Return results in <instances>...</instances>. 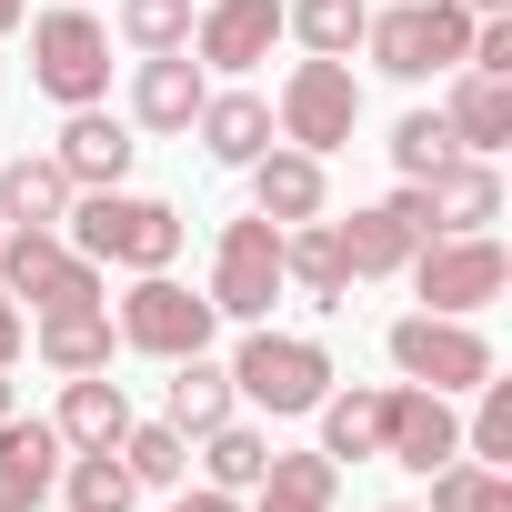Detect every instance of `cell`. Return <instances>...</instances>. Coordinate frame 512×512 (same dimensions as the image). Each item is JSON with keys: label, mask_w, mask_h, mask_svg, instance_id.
<instances>
[{"label": "cell", "mask_w": 512, "mask_h": 512, "mask_svg": "<svg viewBox=\"0 0 512 512\" xmlns=\"http://www.w3.org/2000/svg\"><path fill=\"white\" fill-rule=\"evenodd\" d=\"M61 241L91 251L101 272H171L181 262V211L151 201V191H71Z\"/></svg>", "instance_id": "cell-1"}, {"label": "cell", "mask_w": 512, "mask_h": 512, "mask_svg": "<svg viewBox=\"0 0 512 512\" xmlns=\"http://www.w3.org/2000/svg\"><path fill=\"white\" fill-rule=\"evenodd\" d=\"M362 51H372V71H392V81L462 71V51H472V11H462V0H392V11L362 21Z\"/></svg>", "instance_id": "cell-2"}, {"label": "cell", "mask_w": 512, "mask_h": 512, "mask_svg": "<svg viewBox=\"0 0 512 512\" xmlns=\"http://www.w3.org/2000/svg\"><path fill=\"white\" fill-rule=\"evenodd\" d=\"M31 81H41V101L91 111V101L111 91V21H101V11H81V0L41 11V21H31Z\"/></svg>", "instance_id": "cell-3"}, {"label": "cell", "mask_w": 512, "mask_h": 512, "mask_svg": "<svg viewBox=\"0 0 512 512\" xmlns=\"http://www.w3.org/2000/svg\"><path fill=\"white\" fill-rule=\"evenodd\" d=\"M231 392L251 412H312L332 392V352L312 332H272V322H251V342L231 352Z\"/></svg>", "instance_id": "cell-4"}, {"label": "cell", "mask_w": 512, "mask_h": 512, "mask_svg": "<svg viewBox=\"0 0 512 512\" xmlns=\"http://www.w3.org/2000/svg\"><path fill=\"white\" fill-rule=\"evenodd\" d=\"M412 292H422V312H452V322H472L482 302H502V282H512V251L492 241V231H442V241H422L412 251Z\"/></svg>", "instance_id": "cell-5"}, {"label": "cell", "mask_w": 512, "mask_h": 512, "mask_svg": "<svg viewBox=\"0 0 512 512\" xmlns=\"http://www.w3.org/2000/svg\"><path fill=\"white\" fill-rule=\"evenodd\" d=\"M211 292H191V282H171V272H141L131 292H121V312H111V332H121V352H151V362H181V352H211Z\"/></svg>", "instance_id": "cell-6"}, {"label": "cell", "mask_w": 512, "mask_h": 512, "mask_svg": "<svg viewBox=\"0 0 512 512\" xmlns=\"http://www.w3.org/2000/svg\"><path fill=\"white\" fill-rule=\"evenodd\" d=\"M0 292L31 302V312H71V302H111L101 262L71 251L61 231H0Z\"/></svg>", "instance_id": "cell-7"}, {"label": "cell", "mask_w": 512, "mask_h": 512, "mask_svg": "<svg viewBox=\"0 0 512 512\" xmlns=\"http://www.w3.org/2000/svg\"><path fill=\"white\" fill-rule=\"evenodd\" d=\"M272 131L292 141V151H342L352 131H362V81H352V61H292V81H282V101H272Z\"/></svg>", "instance_id": "cell-8"}, {"label": "cell", "mask_w": 512, "mask_h": 512, "mask_svg": "<svg viewBox=\"0 0 512 512\" xmlns=\"http://www.w3.org/2000/svg\"><path fill=\"white\" fill-rule=\"evenodd\" d=\"M382 352H392V372L422 382V392H472V382H492V342H482L472 322H452V312H402V322L382 332Z\"/></svg>", "instance_id": "cell-9"}, {"label": "cell", "mask_w": 512, "mask_h": 512, "mask_svg": "<svg viewBox=\"0 0 512 512\" xmlns=\"http://www.w3.org/2000/svg\"><path fill=\"white\" fill-rule=\"evenodd\" d=\"M282 302V221H221V251H211V312L221 322H272Z\"/></svg>", "instance_id": "cell-10"}, {"label": "cell", "mask_w": 512, "mask_h": 512, "mask_svg": "<svg viewBox=\"0 0 512 512\" xmlns=\"http://www.w3.org/2000/svg\"><path fill=\"white\" fill-rule=\"evenodd\" d=\"M382 452H392L402 472H442V462L462 452V412H452V392L392 382V392H382Z\"/></svg>", "instance_id": "cell-11"}, {"label": "cell", "mask_w": 512, "mask_h": 512, "mask_svg": "<svg viewBox=\"0 0 512 512\" xmlns=\"http://www.w3.org/2000/svg\"><path fill=\"white\" fill-rule=\"evenodd\" d=\"M272 41H282V0H211V11H191L201 71H251V61H272Z\"/></svg>", "instance_id": "cell-12"}, {"label": "cell", "mask_w": 512, "mask_h": 512, "mask_svg": "<svg viewBox=\"0 0 512 512\" xmlns=\"http://www.w3.org/2000/svg\"><path fill=\"white\" fill-rule=\"evenodd\" d=\"M61 422H0V512H41L51 492H61Z\"/></svg>", "instance_id": "cell-13"}, {"label": "cell", "mask_w": 512, "mask_h": 512, "mask_svg": "<svg viewBox=\"0 0 512 512\" xmlns=\"http://www.w3.org/2000/svg\"><path fill=\"white\" fill-rule=\"evenodd\" d=\"M201 101H211V81H201L191 51H141V81H131V121L141 131H191Z\"/></svg>", "instance_id": "cell-14"}, {"label": "cell", "mask_w": 512, "mask_h": 512, "mask_svg": "<svg viewBox=\"0 0 512 512\" xmlns=\"http://www.w3.org/2000/svg\"><path fill=\"white\" fill-rule=\"evenodd\" d=\"M131 151H141V141L91 101V111H71V121H61V151H51V161L71 171V191H121V181H131Z\"/></svg>", "instance_id": "cell-15"}, {"label": "cell", "mask_w": 512, "mask_h": 512, "mask_svg": "<svg viewBox=\"0 0 512 512\" xmlns=\"http://www.w3.org/2000/svg\"><path fill=\"white\" fill-rule=\"evenodd\" d=\"M422 201H432V241H442V231H492V221H502V171H492L482 151H452V161L422 181Z\"/></svg>", "instance_id": "cell-16"}, {"label": "cell", "mask_w": 512, "mask_h": 512, "mask_svg": "<svg viewBox=\"0 0 512 512\" xmlns=\"http://www.w3.org/2000/svg\"><path fill=\"white\" fill-rule=\"evenodd\" d=\"M282 292H302L312 312H342L352 302V262H342V231L332 221H292L282 231Z\"/></svg>", "instance_id": "cell-17"}, {"label": "cell", "mask_w": 512, "mask_h": 512, "mask_svg": "<svg viewBox=\"0 0 512 512\" xmlns=\"http://www.w3.org/2000/svg\"><path fill=\"white\" fill-rule=\"evenodd\" d=\"M31 342H41V362L71 382V372H111V352H121V332H111V302H71V312H41L31 322Z\"/></svg>", "instance_id": "cell-18"}, {"label": "cell", "mask_w": 512, "mask_h": 512, "mask_svg": "<svg viewBox=\"0 0 512 512\" xmlns=\"http://www.w3.org/2000/svg\"><path fill=\"white\" fill-rule=\"evenodd\" d=\"M191 131H201V151H211V161H231V171H251V161H262V151L282 141V131H272V101H262V91H211Z\"/></svg>", "instance_id": "cell-19"}, {"label": "cell", "mask_w": 512, "mask_h": 512, "mask_svg": "<svg viewBox=\"0 0 512 512\" xmlns=\"http://www.w3.org/2000/svg\"><path fill=\"white\" fill-rule=\"evenodd\" d=\"M251 211L262 221H322V161L312 151H292V141H272L262 161H251Z\"/></svg>", "instance_id": "cell-20"}, {"label": "cell", "mask_w": 512, "mask_h": 512, "mask_svg": "<svg viewBox=\"0 0 512 512\" xmlns=\"http://www.w3.org/2000/svg\"><path fill=\"white\" fill-rule=\"evenodd\" d=\"M442 121H452V151H502L512 141V81L502 71H452V101H442Z\"/></svg>", "instance_id": "cell-21"}, {"label": "cell", "mask_w": 512, "mask_h": 512, "mask_svg": "<svg viewBox=\"0 0 512 512\" xmlns=\"http://www.w3.org/2000/svg\"><path fill=\"white\" fill-rule=\"evenodd\" d=\"M61 211H71V171L51 151L0 161V221H11V231H61Z\"/></svg>", "instance_id": "cell-22"}, {"label": "cell", "mask_w": 512, "mask_h": 512, "mask_svg": "<svg viewBox=\"0 0 512 512\" xmlns=\"http://www.w3.org/2000/svg\"><path fill=\"white\" fill-rule=\"evenodd\" d=\"M342 502V462L332 452H272L251 482V512H332Z\"/></svg>", "instance_id": "cell-23"}, {"label": "cell", "mask_w": 512, "mask_h": 512, "mask_svg": "<svg viewBox=\"0 0 512 512\" xmlns=\"http://www.w3.org/2000/svg\"><path fill=\"white\" fill-rule=\"evenodd\" d=\"M121 432H131V392H121L111 372H71V392H61V442H71V452H121Z\"/></svg>", "instance_id": "cell-24"}, {"label": "cell", "mask_w": 512, "mask_h": 512, "mask_svg": "<svg viewBox=\"0 0 512 512\" xmlns=\"http://www.w3.org/2000/svg\"><path fill=\"white\" fill-rule=\"evenodd\" d=\"M241 412V392H231V362H211V352H181L171 362V432L181 442H201L211 422H231Z\"/></svg>", "instance_id": "cell-25"}, {"label": "cell", "mask_w": 512, "mask_h": 512, "mask_svg": "<svg viewBox=\"0 0 512 512\" xmlns=\"http://www.w3.org/2000/svg\"><path fill=\"white\" fill-rule=\"evenodd\" d=\"M342 231V262H352V282H382V272H402L412 262V231L372 201V211H352V221H332Z\"/></svg>", "instance_id": "cell-26"}, {"label": "cell", "mask_w": 512, "mask_h": 512, "mask_svg": "<svg viewBox=\"0 0 512 512\" xmlns=\"http://www.w3.org/2000/svg\"><path fill=\"white\" fill-rule=\"evenodd\" d=\"M362 21H372L362 0H292V11H282V31H292L312 61H352V51H362Z\"/></svg>", "instance_id": "cell-27"}, {"label": "cell", "mask_w": 512, "mask_h": 512, "mask_svg": "<svg viewBox=\"0 0 512 512\" xmlns=\"http://www.w3.org/2000/svg\"><path fill=\"white\" fill-rule=\"evenodd\" d=\"M322 452L332 462H372L382 452V392H322Z\"/></svg>", "instance_id": "cell-28"}, {"label": "cell", "mask_w": 512, "mask_h": 512, "mask_svg": "<svg viewBox=\"0 0 512 512\" xmlns=\"http://www.w3.org/2000/svg\"><path fill=\"white\" fill-rule=\"evenodd\" d=\"M262 462H272V442L251 432L241 412L201 432V482H221V492H251V482H262Z\"/></svg>", "instance_id": "cell-29"}, {"label": "cell", "mask_w": 512, "mask_h": 512, "mask_svg": "<svg viewBox=\"0 0 512 512\" xmlns=\"http://www.w3.org/2000/svg\"><path fill=\"white\" fill-rule=\"evenodd\" d=\"M121 472H131L141 492H171V482L191 472V442H181L171 422H131V432H121Z\"/></svg>", "instance_id": "cell-30"}, {"label": "cell", "mask_w": 512, "mask_h": 512, "mask_svg": "<svg viewBox=\"0 0 512 512\" xmlns=\"http://www.w3.org/2000/svg\"><path fill=\"white\" fill-rule=\"evenodd\" d=\"M462 452L512 472V382H472V422H462Z\"/></svg>", "instance_id": "cell-31"}, {"label": "cell", "mask_w": 512, "mask_h": 512, "mask_svg": "<svg viewBox=\"0 0 512 512\" xmlns=\"http://www.w3.org/2000/svg\"><path fill=\"white\" fill-rule=\"evenodd\" d=\"M432 512H512V482H502L492 462H462V452H452V462L432 472Z\"/></svg>", "instance_id": "cell-32"}, {"label": "cell", "mask_w": 512, "mask_h": 512, "mask_svg": "<svg viewBox=\"0 0 512 512\" xmlns=\"http://www.w3.org/2000/svg\"><path fill=\"white\" fill-rule=\"evenodd\" d=\"M61 492H71V512H131V472H121V452H81L71 472H61Z\"/></svg>", "instance_id": "cell-33"}, {"label": "cell", "mask_w": 512, "mask_h": 512, "mask_svg": "<svg viewBox=\"0 0 512 512\" xmlns=\"http://www.w3.org/2000/svg\"><path fill=\"white\" fill-rule=\"evenodd\" d=\"M442 161H452V121H442V111H402V131H392V171H402V181H432Z\"/></svg>", "instance_id": "cell-34"}, {"label": "cell", "mask_w": 512, "mask_h": 512, "mask_svg": "<svg viewBox=\"0 0 512 512\" xmlns=\"http://www.w3.org/2000/svg\"><path fill=\"white\" fill-rule=\"evenodd\" d=\"M131 51H191V0H121Z\"/></svg>", "instance_id": "cell-35"}, {"label": "cell", "mask_w": 512, "mask_h": 512, "mask_svg": "<svg viewBox=\"0 0 512 512\" xmlns=\"http://www.w3.org/2000/svg\"><path fill=\"white\" fill-rule=\"evenodd\" d=\"M21 342H31V312H21L11 292H0V372H11V362H21Z\"/></svg>", "instance_id": "cell-36"}, {"label": "cell", "mask_w": 512, "mask_h": 512, "mask_svg": "<svg viewBox=\"0 0 512 512\" xmlns=\"http://www.w3.org/2000/svg\"><path fill=\"white\" fill-rule=\"evenodd\" d=\"M171 512H241V492H221V482H201V492H181Z\"/></svg>", "instance_id": "cell-37"}, {"label": "cell", "mask_w": 512, "mask_h": 512, "mask_svg": "<svg viewBox=\"0 0 512 512\" xmlns=\"http://www.w3.org/2000/svg\"><path fill=\"white\" fill-rule=\"evenodd\" d=\"M0 31H21V0H0Z\"/></svg>", "instance_id": "cell-38"}, {"label": "cell", "mask_w": 512, "mask_h": 512, "mask_svg": "<svg viewBox=\"0 0 512 512\" xmlns=\"http://www.w3.org/2000/svg\"><path fill=\"white\" fill-rule=\"evenodd\" d=\"M462 11H472V21H482V11H512V0H462Z\"/></svg>", "instance_id": "cell-39"}, {"label": "cell", "mask_w": 512, "mask_h": 512, "mask_svg": "<svg viewBox=\"0 0 512 512\" xmlns=\"http://www.w3.org/2000/svg\"><path fill=\"white\" fill-rule=\"evenodd\" d=\"M0 422H11V372H0Z\"/></svg>", "instance_id": "cell-40"}, {"label": "cell", "mask_w": 512, "mask_h": 512, "mask_svg": "<svg viewBox=\"0 0 512 512\" xmlns=\"http://www.w3.org/2000/svg\"><path fill=\"white\" fill-rule=\"evenodd\" d=\"M382 512H412V502H382Z\"/></svg>", "instance_id": "cell-41"}, {"label": "cell", "mask_w": 512, "mask_h": 512, "mask_svg": "<svg viewBox=\"0 0 512 512\" xmlns=\"http://www.w3.org/2000/svg\"><path fill=\"white\" fill-rule=\"evenodd\" d=\"M0 231H11V221H0Z\"/></svg>", "instance_id": "cell-42"}]
</instances>
